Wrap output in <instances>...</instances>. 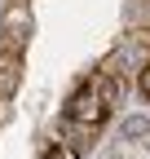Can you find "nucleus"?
<instances>
[{
  "mask_svg": "<svg viewBox=\"0 0 150 159\" xmlns=\"http://www.w3.org/2000/svg\"><path fill=\"white\" fill-rule=\"evenodd\" d=\"M106 97H102V89H97V80L93 84H84L80 93L71 97V106H66V119L71 124H80V128H93V124H102L106 119Z\"/></svg>",
  "mask_w": 150,
  "mask_h": 159,
  "instance_id": "nucleus-1",
  "label": "nucleus"
},
{
  "mask_svg": "<svg viewBox=\"0 0 150 159\" xmlns=\"http://www.w3.org/2000/svg\"><path fill=\"white\" fill-rule=\"evenodd\" d=\"M27 31H31V9H27V0H13V5L5 9V27H0V35H5V53H18L27 44Z\"/></svg>",
  "mask_w": 150,
  "mask_h": 159,
  "instance_id": "nucleus-2",
  "label": "nucleus"
},
{
  "mask_svg": "<svg viewBox=\"0 0 150 159\" xmlns=\"http://www.w3.org/2000/svg\"><path fill=\"white\" fill-rule=\"evenodd\" d=\"M22 84V62H18V53H0V102H9Z\"/></svg>",
  "mask_w": 150,
  "mask_h": 159,
  "instance_id": "nucleus-3",
  "label": "nucleus"
},
{
  "mask_svg": "<svg viewBox=\"0 0 150 159\" xmlns=\"http://www.w3.org/2000/svg\"><path fill=\"white\" fill-rule=\"evenodd\" d=\"M97 89H102V97H106V106H119V97H124V84L115 75H102L97 80Z\"/></svg>",
  "mask_w": 150,
  "mask_h": 159,
  "instance_id": "nucleus-4",
  "label": "nucleus"
},
{
  "mask_svg": "<svg viewBox=\"0 0 150 159\" xmlns=\"http://www.w3.org/2000/svg\"><path fill=\"white\" fill-rule=\"evenodd\" d=\"M124 137H150V124H146L141 115H133V119L124 124Z\"/></svg>",
  "mask_w": 150,
  "mask_h": 159,
  "instance_id": "nucleus-5",
  "label": "nucleus"
},
{
  "mask_svg": "<svg viewBox=\"0 0 150 159\" xmlns=\"http://www.w3.org/2000/svg\"><path fill=\"white\" fill-rule=\"evenodd\" d=\"M44 159H71V155H66V150H62V146H53V150H49V155H44Z\"/></svg>",
  "mask_w": 150,
  "mask_h": 159,
  "instance_id": "nucleus-6",
  "label": "nucleus"
},
{
  "mask_svg": "<svg viewBox=\"0 0 150 159\" xmlns=\"http://www.w3.org/2000/svg\"><path fill=\"white\" fill-rule=\"evenodd\" d=\"M141 93H146V97H150V66H146V71H141Z\"/></svg>",
  "mask_w": 150,
  "mask_h": 159,
  "instance_id": "nucleus-7",
  "label": "nucleus"
}]
</instances>
